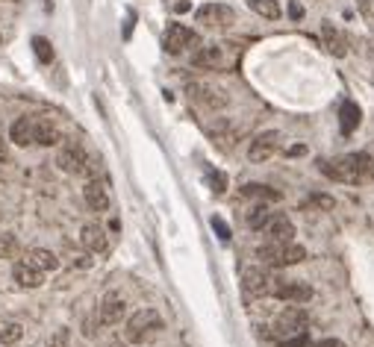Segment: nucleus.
Wrapping results in <instances>:
<instances>
[{
  "mask_svg": "<svg viewBox=\"0 0 374 347\" xmlns=\"http://www.w3.org/2000/svg\"><path fill=\"white\" fill-rule=\"evenodd\" d=\"M319 347H345L339 339H324V342H319Z\"/></svg>",
  "mask_w": 374,
  "mask_h": 347,
  "instance_id": "nucleus-37",
  "label": "nucleus"
},
{
  "mask_svg": "<svg viewBox=\"0 0 374 347\" xmlns=\"http://www.w3.org/2000/svg\"><path fill=\"white\" fill-rule=\"evenodd\" d=\"M289 18H295V21L303 18V6L298 3V0H292V3H289Z\"/></svg>",
  "mask_w": 374,
  "mask_h": 347,
  "instance_id": "nucleus-34",
  "label": "nucleus"
},
{
  "mask_svg": "<svg viewBox=\"0 0 374 347\" xmlns=\"http://www.w3.org/2000/svg\"><path fill=\"white\" fill-rule=\"evenodd\" d=\"M12 277H15V283L21 285V289H38V285L45 283V271H38V268H33L27 259L21 262H15L12 268Z\"/></svg>",
  "mask_w": 374,
  "mask_h": 347,
  "instance_id": "nucleus-17",
  "label": "nucleus"
},
{
  "mask_svg": "<svg viewBox=\"0 0 374 347\" xmlns=\"http://www.w3.org/2000/svg\"><path fill=\"white\" fill-rule=\"evenodd\" d=\"M342 159H345V165L353 171V177H357V183L371 180V177H374V162H371V156H369V153H348V156H342Z\"/></svg>",
  "mask_w": 374,
  "mask_h": 347,
  "instance_id": "nucleus-20",
  "label": "nucleus"
},
{
  "mask_svg": "<svg viewBox=\"0 0 374 347\" xmlns=\"http://www.w3.org/2000/svg\"><path fill=\"white\" fill-rule=\"evenodd\" d=\"M242 285H245V292H248V294L262 297V294H274V292H277L280 280H277V277H271L269 271H262V268H251V271H245Z\"/></svg>",
  "mask_w": 374,
  "mask_h": 347,
  "instance_id": "nucleus-7",
  "label": "nucleus"
},
{
  "mask_svg": "<svg viewBox=\"0 0 374 347\" xmlns=\"http://www.w3.org/2000/svg\"><path fill=\"white\" fill-rule=\"evenodd\" d=\"M6 156H9L6 153V144H3V138H0V162H6Z\"/></svg>",
  "mask_w": 374,
  "mask_h": 347,
  "instance_id": "nucleus-39",
  "label": "nucleus"
},
{
  "mask_svg": "<svg viewBox=\"0 0 374 347\" xmlns=\"http://www.w3.org/2000/svg\"><path fill=\"white\" fill-rule=\"evenodd\" d=\"M242 194L248 197V201H260V203H269V201H280V192L277 188H269L262 183H248L242 188Z\"/></svg>",
  "mask_w": 374,
  "mask_h": 347,
  "instance_id": "nucleus-23",
  "label": "nucleus"
},
{
  "mask_svg": "<svg viewBox=\"0 0 374 347\" xmlns=\"http://www.w3.org/2000/svg\"><path fill=\"white\" fill-rule=\"evenodd\" d=\"M45 6H47V9H53V0H45Z\"/></svg>",
  "mask_w": 374,
  "mask_h": 347,
  "instance_id": "nucleus-40",
  "label": "nucleus"
},
{
  "mask_svg": "<svg viewBox=\"0 0 374 347\" xmlns=\"http://www.w3.org/2000/svg\"><path fill=\"white\" fill-rule=\"evenodd\" d=\"M33 47H36V56H38V62H53V47H51V42L47 38H42V36H36L33 38Z\"/></svg>",
  "mask_w": 374,
  "mask_h": 347,
  "instance_id": "nucleus-30",
  "label": "nucleus"
},
{
  "mask_svg": "<svg viewBox=\"0 0 374 347\" xmlns=\"http://www.w3.org/2000/svg\"><path fill=\"white\" fill-rule=\"evenodd\" d=\"M280 347H307V333L289 335V339H280Z\"/></svg>",
  "mask_w": 374,
  "mask_h": 347,
  "instance_id": "nucleus-31",
  "label": "nucleus"
},
{
  "mask_svg": "<svg viewBox=\"0 0 374 347\" xmlns=\"http://www.w3.org/2000/svg\"><path fill=\"white\" fill-rule=\"evenodd\" d=\"M189 9H192V6H189V0H180V3H174V12H180V15H183V12H189Z\"/></svg>",
  "mask_w": 374,
  "mask_h": 347,
  "instance_id": "nucleus-36",
  "label": "nucleus"
},
{
  "mask_svg": "<svg viewBox=\"0 0 374 347\" xmlns=\"http://www.w3.org/2000/svg\"><path fill=\"white\" fill-rule=\"evenodd\" d=\"M253 12H260L262 18H280V6H277V0H248Z\"/></svg>",
  "mask_w": 374,
  "mask_h": 347,
  "instance_id": "nucleus-28",
  "label": "nucleus"
},
{
  "mask_svg": "<svg viewBox=\"0 0 374 347\" xmlns=\"http://www.w3.org/2000/svg\"><path fill=\"white\" fill-rule=\"evenodd\" d=\"M274 297H280V300H289V303H307L312 297V285L303 283V280H280L277 292H274Z\"/></svg>",
  "mask_w": 374,
  "mask_h": 347,
  "instance_id": "nucleus-11",
  "label": "nucleus"
},
{
  "mask_svg": "<svg viewBox=\"0 0 374 347\" xmlns=\"http://www.w3.org/2000/svg\"><path fill=\"white\" fill-rule=\"evenodd\" d=\"M192 65L203 68V71H219V68L230 65V53L224 51L221 44H206V47H201V51L192 56Z\"/></svg>",
  "mask_w": 374,
  "mask_h": 347,
  "instance_id": "nucleus-8",
  "label": "nucleus"
},
{
  "mask_svg": "<svg viewBox=\"0 0 374 347\" xmlns=\"http://www.w3.org/2000/svg\"><path fill=\"white\" fill-rule=\"evenodd\" d=\"M56 165L62 168L65 174H95V165H92V159L86 156V151H83L80 142H65L62 147H59Z\"/></svg>",
  "mask_w": 374,
  "mask_h": 347,
  "instance_id": "nucleus-3",
  "label": "nucleus"
},
{
  "mask_svg": "<svg viewBox=\"0 0 374 347\" xmlns=\"http://www.w3.org/2000/svg\"><path fill=\"white\" fill-rule=\"evenodd\" d=\"M24 335V326L18 321H0V344H18Z\"/></svg>",
  "mask_w": 374,
  "mask_h": 347,
  "instance_id": "nucleus-26",
  "label": "nucleus"
},
{
  "mask_svg": "<svg viewBox=\"0 0 374 347\" xmlns=\"http://www.w3.org/2000/svg\"><path fill=\"white\" fill-rule=\"evenodd\" d=\"M162 330V315L156 309H136L130 318H127V330H124V339L130 344H145L156 339Z\"/></svg>",
  "mask_w": 374,
  "mask_h": 347,
  "instance_id": "nucleus-1",
  "label": "nucleus"
},
{
  "mask_svg": "<svg viewBox=\"0 0 374 347\" xmlns=\"http://www.w3.org/2000/svg\"><path fill=\"white\" fill-rule=\"evenodd\" d=\"M316 203L324 206V209H330V206H333V197H327V194H316Z\"/></svg>",
  "mask_w": 374,
  "mask_h": 347,
  "instance_id": "nucleus-35",
  "label": "nucleus"
},
{
  "mask_svg": "<svg viewBox=\"0 0 374 347\" xmlns=\"http://www.w3.org/2000/svg\"><path fill=\"white\" fill-rule=\"evenodd\" d=\"M339 118H342V130L345 133H353L360 127V106L353 101H345L339 109Z\"/></svg>",
  "mask_w": 374,
  "mask_h": 347,
  "instance_id": "nucleus-24",
  "label": "nucleus"
},
{
  "mask_svg": "<svg viewBox=\"0 0 374 347\" xmlns=\"http://www.w3.org/2000/svg\"><path fill=\"white\" fill-rule=\"evenodd\" d=\"M307 321H310L307 312L295 303V306H289V309H283L277 315V321H274V333H277V339H289V335L307 333Z\"/></svg>",
  "mask_w": 374,
  "mask_h": 347,
  "instance_id": "nucleus-4",
  "label": "nucleus"
},
{
  "mask_svg": "<svg viewBox=\"0 0 374 347\" xmlns=\"http://www.w3.org/2000/svg\"><path fill=\"white\" fill-rule=\"evenodd\" d=\"M303 153H307V147H303V144H295V147H289V156H303Z\"/></svg>",
  "mask_w": 374,
  "mask_h": 347,
  "instance_id": "nucleus-38",
  "label": "nucleus"
},
{
  "mask_svg": "<svg viewBox=\"0 0 374 347\" xmlns=\"http://www.w3.org/2000/svg\"><path fill=\"white\" fill-rule=\"evenodd\" d=\"M195 18H198V24H203V27H227L233 21V9L221 6V3H206L195 12Z\"/></svg>",
  "mask_w": 374,
  "mask_h": 347,
  "instance_id": "nucleus-12",
  "label": "nucleus"
},
{
  "mask_svg": "<svg viewBox=\"0 0 374 347\" xmlns=\"http://www.w3.org/2000/svg\"><path fill=\"white\" fill-rule=\"evenodd\" d=\"M277 144H280V133H260V136L251 142V151H248L251 162H265L269 156H274Z\"/></svg>",
  "mask_w": 374,
  "mask_h": 347,
  "instance_id": "nucleus-15",
  "label": "nucleus"
},
{
  "mask_svg": "<svg viewBox=\"0 0 374 347\" xmlns=\"http://www.w3.org/2000/svg\"><path fill=\"white\" fill-rule=\"evenodd\" d=\"M319 171L336 183H357V177H353V171L345 165V159H324V162H319Z\"/></svg>",
  "mask_w": 374,
  "mask_h": 347,
  "instance_id": "nucleus-19",
  "label": "nucleus"
},
{
  "mask_svg": "<svg viewBox=\"0 0 374 347\" xmlns=\"http://www.w3.org/2000/svg\"><path fill=\"white\" fill-rule=\"evenodd\" d=\"M210 136H212V142L221 147V151H230V147L236 144V130H230L227 124H221V127H210Z\"/></svg>",
  "mask_w": 374,
  "mask_h": 347,
  "instance_id": "nucleus-27",
  "label": "nucleus"
},
{
  "mask_svg": "<svg viewBox=\"0 0 374 347\" xmlns=\"http://www.w3.org/2000/svg\"><path fill=\"white\" fill-rule=\"evenodd\" d=\"M47 347H68V333H65V330H59V333L53 335V339L47 342Z\"/></svg>",
  "mask_w": 374,
  "mask_h": 347,
  "instance_id": "nucleus-33",
  "label": "nucleus"
},
{
  "mask_svg": "<svg viewBox=\"0 0 374 347\" xmlns=\"http://www.w3.org/2000/svg\"><path fill=\"white\" fill-rule=\"evenodd\" d=\"M212 230L219 233V239H221V242H230V227L224 224L221 218H212Z\"/></svg>",
  "mask_w": 374,
  "mask_h": 347,
  "instance_id": "nucleus-32",
  "label": "nucleus"
},
{
  "mask_svg": "<svg viewBox=\"0 0 374 347\" xmlns=\"http://www.w3.org/2000/svg\"><path fill=\"white\" fill-rule=\"evenodd\" d=\"M9 3H15V0H9Z\"/></svg>",
  "mask_w": 374,
  "mask_h": 347,
  "instance_id": "nucleus-42",
  "label": "nucleus"
},
{
  "mask_svg": "<svg viewBox=\"0 0 374 347\" xmlns=\"http://www.w3.org/2000/svg\"><path fill=\"white\" fill-rule=\"evenodd\" d=\"M265 235H269L271 242H292V235H295V227L286 215H280V212H271L269 218V224L262 227Z\"/></svg>",
  "mask_w": 374,
  "mask_h": 347,
  "instance_id": "nucleus-16",
  "label": "nucleus"
},
{
  "mask_svg": "<svg viewBox=\"0 0 374 347\" xmlns=\"http://www.w3.org/2000/svg\"><path fill=\"white\" fill-rule=\"evenodd\" d=\"M9 138L18 144V147H29L33 144V118H18L9 130Z\"/></svg>",
  "mask_w": 374,
  "mask_h": 347,
  "instance_id": "nucleus-22",
  "label": "nucleus"
},
{
  "mask_svg": "<svg viewBox=\"0 0 374 347\" xmlns=\"http://www.w3.org/2000/svg\"><path fill=\"white\" fill-rule=\"evenodd\" d=\"M27 262L33 265V268H38V271H56V268H59L56 253L45 250V247H33V250L27 253Z\"/></svg>",
  "mask_w": 374,
  "mask_h": 347,
  "instance_id": "nucleus-21",
  "label": "nucleus"
},
{
  "mask_svg": "<svg viewBox=\"0 0 374 347\" xmlns=\"http://www.w3.org/2000/svg\"><path fill=\"white\" fill-rule=\"evenodd\" d=\"M124 315H127V300H124V294L106 292V294L101 297V306H97V324L115 326V324L124 321Z\"/></svg>",
  "mask_w": 374,
  "mask_h": 347,
  "instance_id": "nucleus-5",
  "label": "nucleus"
},
{
  "mask_svg": "<svg viewBox=\"0 0 374 347\" xmlns=\"http://www.w3.org/2000/svg\"><path fill=\"white\" fill-rule=\"evenodd\" d=\"M0 44H3V33H0Z\"/></svg>",
  "mask_w": 374,
  "mask_h": 347,
  "instance_id": "nucleus-41",
  "label": "nucleus"
},
{
  "mask_svg": "<svg viewBox=\"0 0 374 347\" xmlns=\"http://www.w3.org/2000/svg\"><path fill=\"white\" fill-rule=\"evenodd\" d=\"M59 142H62V133H59V127L51 118H33V144L53 147Z\"/></svg>",
  "mask_w": 374,
  "mask_h": 347,
  "instance_id": "nucleus-14",
  "label": "nucleus"
},
{
  "mask_svg": "<svg viewBox=\"0 0 374 347\" xmlns=\"http://www.w3.org/2000/svg\"><path fill=\"white\" fill-rule=\"evenodd\" d=\"M206 180H210L212 192H219V194H221V192H227V185H230V183H227V174L219 171V168H212V165L206 168Z\"/></svg>",
  "mask_w": 374,
  "mask_h": 347,
  "instance_id": "nucleus-29",
  "label": "nucleus"
},
{
  "mask_svg": "<svg viewBox=\"0 0 374 347\" xmlns=\"http://www.w3.org/2000/svg\"><path fill=\"white\" fill-rule=\"evenodd\" d=\"M83 197L92 212H106L110 209V183L101 180V177H92L83 188Z\"/></svg>",
  "mask_w": 374,
  "mask_h": 347,
  "instance_id": "nucleus-9",
  "label": "nucleus"
},
{
  "mask_svg": "<svg viewBox=\"0 0 374 347\" xmlns=\"http://www.w3.org/2000/svg\"><path fill=\"white\" fill-rule=\"evenodd\" d=\"M257 259H262V265L269 268H286V265H298L307 259V250L295 242H269L257 247Z\"/></svg>",
  "mask_w": 374,
  "mask_h": 347,
  "instance_id": "nucleus-2",
  "label": "nucleus"
},
{
  "mask_svg": "<svg viewBox=\"0 0 374 347\" xmlns=\"http://www.w3.org/2000/svg\"><path fill=\"white\" fill-rule=\"evenodd\" d=\"M321 44L327 47L330 56H336V59H342L348 53V42H345V36L339 33L336 24H321Z\"/></svg>",
  "mask_w": 374,
  "mask_h": 347,
  "instance_id": "nucleus-18",
  "label": "nucleus"
},
{
  "mask_svg": "<svg viewBox=\"0 0 374 347\" xmlns=\"http://www.w3.org/2000/svg\"><path fill=\"white\" fill-rule=\"evenodd\" d=\"M269 218H271L269 206H265V203H253V206H251V212L245 215V224H248L251 230H262V227L269 224Z\"/></svg>",
  "mask_w": 374,
  "mask_h": 347,
  "instance_id": "nucleus-25",
  "label": "nucleus"
},
{
  "mask_svg": "<svg viewBox=\"0 0 374 347\" xmlns=\"http://www.w3.org/2000/svg\"><path fill=\"white\" fill-rule=\"evenodd\" d=\"M162 44H165V51H169V53H183L186 47L198 44V33L189 29V27H183V24H174V27H169V33H165Z\"/></svg>",
  "mask_w": 374,
  "mask_h": 347,
  "instance_id": "nucleus-10",
  "label": "nucleus"
},
{
  "mask_svg": "<svg viewBox=\"0 0 374 347\" xmlns=\"http://www.w3.org/2000/svg\"><path fill=\"white\" fill-rule=\"evenodd\" d=\"M80 244L88 253H106L110 250V235H106L101 224H86L80 230Z\"/></svg>",
  "mask_w": 374,
  "mask_h": 347,
  "instance_id": "nucleus-13",
  "label": "nucleus"
},
{
  "mask_svg": "<svg viewBox=\"0 0 374 347\" xmlns=\"http://www.w3.org/2000/svg\"><path fill=\"white\" fill-rule=\"evenodd\" d=\"M186 94H189L195 103L206 106V109H224L227 106V94H224L219 86H210V83H189L186 86Z\"/></svg>",
  "mask_w": 374,
  "mask_h": 347,
  "instance_id": "nucleus-6",
  "label": "nucleus"
}]
</instances>
